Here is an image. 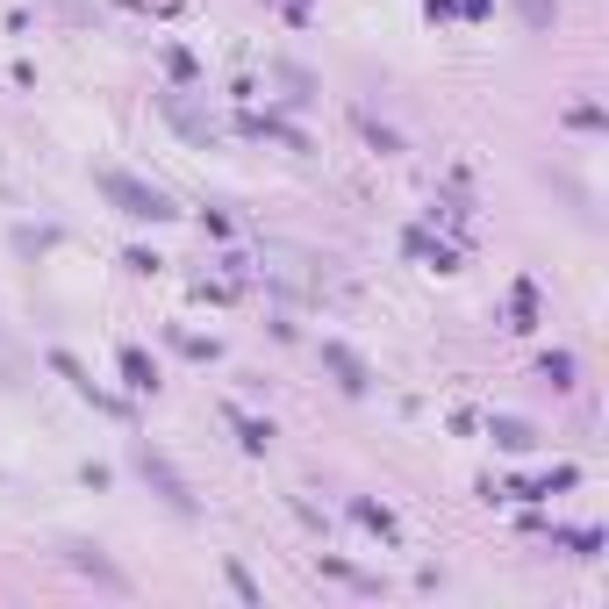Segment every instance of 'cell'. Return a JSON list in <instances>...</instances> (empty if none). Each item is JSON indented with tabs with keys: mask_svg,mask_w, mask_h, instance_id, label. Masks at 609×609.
Here are the masks:
<instances>
[{
	"mask_svg": "<svg viewBox=\"0 0 609 609\" xmlns=\"http://www.w3.org/2000/svg\"><path fill=\"white\" fill-rule=\"evenodd\" d=\"M65 559H72V567H79V574H94V581H101V588H129V581H122V574H115V567H108V559H101V552H94V545H65Z\"/></svg>",
	"mask_w": 609,
	"mask_h": 609,
	"instance_id": "cell-5",
	"label": "cell"
},
{
	"mask_svg": "<svg viewBox=\"0 0 609 609\" xmlns=\"http://www.w3.org/2000/svg\"><path fill=\"white\" fill-rule=\"evenodd\" d=\"M237 430H244V445H251V452H266V445H273V423H237Z\"/></svg>",
	"mask_w": 609,
	"mask_h": 609,
	"instance_id": "cell-10",
	"label": "cell"
},
{
	"mask_svg": "<svg viewBox=\"0 0 609 609\" xmlns=\"http://www.w3.org/2000/svg\"><path fill=\"white\" fill-rule=\"evenodd\" d=\"M51 366H58V373H65V380H72V387H79V395H86V402H94V409H108V416H122V402H115V395H101V387H94V380H86V366H79L72 352H51Z\"/></svg>",
	"mask_w": 609,
	"mask_h": 609,
	"instance_id": "cell-4",
	"label": "cell"
},
{
	"mask_svg": "<svg viewBox=\"0 0 609 609\" xmlns=\"http://www.w3.org/2000/svg\"><path fill=\"white\" fill-rule=\"evenodd\" d=\"M122 380L137 387V395H151V387H158V373H151V359L137 352V344H129V352H122Z\"/></svg>",
	"mask_w": 609,
	"mask_h": 609,
	"instance_id": "cell-6",
	"label": "cell"
},
{
	"mask_svg": "<svg viewBox=\"0 0 609 609\" xmlns=\"http://www.w3.org/2000/svg\"><path fill=\"white\" fill-rule=\"evenodd\" d=\"M137 473H144V481H151V488H158V495H165L172 509H180V516L194 509V495H187V481H180V473H172V459H165V452H151V445H137Z\"/></svg>",
	"mask_w": 609,
	"mask_h": 609,
	"instance_id": "cell-2",
	"label": "cell"
},
{
	"mask_svg": "<svg viewBox=\"0 0 609 609\" xmlns=\"http://www.w3.org/2000/svg\"><path fill=\"white\" fill-rule=\"evenodd\" d=\"M495 438H502L509 452H531V445H538V438H531V423H516V416H502V423H495Z\"/></svg>",
	"mask_w": 609,
	"mask_h": 609,
	"instance_id": "cell-7",
	"label": "cell"
},
{
	"mask_svg": "<svg viewBox=\"0 0 609 609\" xmlns=\"http://www.w3.org/2000/svg\"><path fill=\"white\" fill-rule=\"evenodd\" d=\"M101 194H108L122 215H137V223H165V215H172V201H165L158 187H144L137 172H115V165L101 172Z\"/></svg>",
	"mask_w": 609,
	"mask_h": 609,
	"instance_id": "cell-1",
	"label": "cell"
},
{
	"mask_svg": "<svg viewBox=\"0 0 609 609\" xmlns=\"http://www.w3.org/2000/svg\"><path fill=\"white\" fill-rule=\"evenodd\" d=\"M359 524H373V531H380V538H395V516H387V509H380V502H359Z\"/></svg>",
	"mask_w": 609,
	"mask_h": 609,
	"instance_id": "cell-9",
	"label": "cell"
},
{
	"mask_svg": "<svg viewBox=\"0 0 609 609\" xmlns=\"http://www.w3.org/2000/svg\"><path fill=\"white\" fill-rule=\"evenodd\" d=\"M165 115H172V122H180V129H187V137H194V144H208V137H215V129H208V122H201L194 108H180V101H165Z\"/></svg>",
	"mask_w": 609,
	"mask_h": 609,
	"instance_id": "cell-8",
	"label": "cell"
},
{
	"mask_svg": "<svg viewBox=\"0 0 609 609\" xmlns=\"http://www.w3.org/2000/svg\"><path fill=\"white\" fill-rule=\"evenodd\" d=\"M323 366L337 373V387H344V395H366V387H373V373H366V359L352 352V344H337V337H323Z\"/></svg>",
	"mask_w": 609,
	"mask_h": 609,
	"instance_id": "cell-3",
	"label": "cell"
}]
</instances>
